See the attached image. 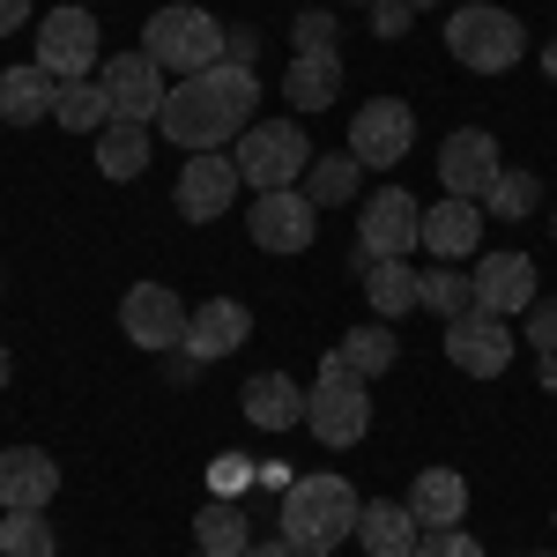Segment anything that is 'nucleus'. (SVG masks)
Wrapping results in <instances>:
<instances>
[{
	"instance_id": "obj_1",
	"label": "nucleus",
	"mask_w": 557,
	"mask_h": 557,
	"mask_svg": "<svg viewBox=\"0 0 557 557\" xmlns=\"http://www.w3.org/2000/svg\"><path fill=\"white\" fill-rule=\"evenodd\" d=\"M253 104H260V75L253 67L215 60V67H201V75L172 83L157 127L172 134L186 157H201V149H223V141H238V134L253 127Z\"/></svg>"
},
{
	"instance_id": "obj_2",
	"label": "nucleus",
	"mask_w": 557,
	"mask_h": 557,
	"mask_svg": "<svg viewBox=\"0 0 557 557\" xmlns=\"http://www.w3.org/2000/svg\"><path fill=\"white\" fill-rule=\"evenodd\" d=\"M357 513H364V498L349 491L343 475H298V483L283 491V506H275V520H283V543H290L298 557L343 550L349 535H357Z\"/></svg>"
},
{
	"instance_id": "obj_3",
	"label": "nucleus",
	"mask_w": 557,
	"mask_h": 557,
	"mask_svg": "<svg viewBox=\"0 0 557 557\" xmlns=\"http://www.w3.org/2000/svg\"><path fill=\"white\" fill-rule=\"evenodd\" d=\"M223 45H231V30L215 23L209 8H186V0H172V8H157L149 15V30H141V52L164 67V75H201V67H215L223 60Z\"/></svg>"
},
{
	"instance_id": "obj_4",
	"label": "nucleus",
	"mask_w": 557,
	"mask_h": 557,
	"mask_svg": "<svg viewBox=\"0 0 557 557\" xmlns=\"http://www.w3.org/2000/svg\"><path fill=\"white\" fill-rule=\"evenodd\" d=\"M446 52H454L469 75H506L520 52H528V30H520V15H506V8L469 0V8L446 15Z\"/></svg>"
},
{
	"instance_id": "obj_5",
	"label": "nucleus",
	"mask_w": 557,
	"mask_h": 557,
	"mask_svg": "<svg viewBox=\"0 0 557 557\" xmlns=\"http://www.w3.org/2000/svg\"><path fill=\"white\" fill-rule=\"evenodd\" d=\"M231 164H238V178H246L253 194H275V186H305V172H312V141H305L298 120H253V127L238 134Z\"/></svg>"
},
{
	"instance_id": "obj_6",
	"label": "nucleus",
	"mask_w": 557,
	"mask_h": 557,
	"mask_svg": "<svg viewBox=\"0 0 557 557\" xmlns=\"http://www.w3.org/2000/svg\"><path fill=\"white\" fill-rule=\"evenodd\" d=\"M305 431L320 446H357L372 431V401H364V380L349 372L343 357H320V380L305 386Z\"/></svg>"
},
{
	"instance_id": "obj_7",
	"label": "nucleus",
	"mask_w": 557,
	"mask_h": 557,
	"mask_svg": "<svg viewBox=\"0 0 557 557\" xmlns=\"http://www.w3.org/2000/svg\"><path fill=\"white\" fill-rule=\"evenodd\" d=\"M97 45H104L97 15H89L83 0H67V8H52V15L38 23V67L52 75V83H89Z\"/></svg>"
},
{
	"instance_id": "obj_8",
	"label": "nucleus",
	"mask_w": 557,
	"mask_h": 557,
	"mask_svg": "<svg viewBox=\"0 0 557 557\" xmlns=\"http://www.w3.org/2000/svg\"><path fill=\"white\" fill-rule=\"evenodd\" d=\"M246 231H253L260 253H305L320 238V209L305 201V186H275V194H253Z\"/></svg>"
},
{
	"instance_id": "obj_9",
	"label": "nucleus",
	"mask_w": 557,
	"mask_h": 557,
	"mask_svg": "<svg viewBox=\"0 0 557 557\" xmlns=\"http://www.w3.org/2000/svg\"><path fill=\"white\" fill-rule=\"evenodd\" d=\"M409 246H424V209H417V194H401V186H380L364 215H357V253L372 260H401Z\"/></svg>"
},
{
	"instance_id": "obj_10",
	"label": "nucleus",
	"mask_w": 557,
	"mask_h": 557,
	"mask_svg": "<svg viewBox=\"0 0 557 557\" xmlns=\"http://www.w3.org/2000/svg\"><path fill=\"white\" fill-rule=\"evenodd\" d=\"M417 149V112L401 104V97H372L357 120H349V157L364 164V172H380V164H401Z\"/></svg>"
},
{
	"instance_id": "obj_11",
	"label": "nucleus",
	"mask_w": 557,
	"mask_h": 557,
	"mask_svg": "<svg viewBox=\"0 0 557 557\" xmlns=\"http://www.w3.org/2000/svg\"><path fill=\"white\" fill-rule=\"evenodd\" d=\"M97 83L112 97V120H134V127H149L157 112H164V67L149 60V52H112L104 67H97Z\"/></svg>"
},
{
	"instance_id": "obj_12",
	"label": "nucleus",
	"mask_w": 557,
	"mask_h": 557,
	"mask_svg": "<svg viewBox=\"0 0 557 557\" xmlns=\"http://www.w3.org/2000/svg\"><path fill=\"white\" fill-rule=\"evenodd\" d=\"M446 357H454V372H469V380H498V372L513 364V327L475 305L461 320H446Z\"/></svg>"
},
{
	"instance_id": "obj_13",
	"label": "nucleus",
	"mask_w": 557,
	"mask_h": 557,
	"mask_svg": "<svg viewBox=\"0 0 557 557\" xmlns=\"http://www.w3.org/2000/svg\"><path fill=\"white\" fill-rule=\"evenodd\" d=\"M238 164L223 157V149H201L194 164H178V186H172V209L186 215V223H215V215L238 201Z\"/></svg>"
},
{
	"instance_id": "obj_14",
	"label": "nucleus",
	"mask_w": 557,
	"mask_h": 557,
	"mask_svg": "<svg viewBox=\"0 0 557 557\" xmlns=\"http://www.w3.org/2000/svg\"><path fill=\"white\" fill-rule=\"evenodd\" d=\"M186 305H178L172 283H134L127 298H120V327H127V343L141 349H178L186 343Z\"/></svg>"
},
{
	"instance_id": "obj_15",
	"label": "nucleus",
	"mask_w": 557,
	"mask_h": 557,
	"mask_svg": "<svg viewBox=\"0 0 557 557\" xmlns=\"http://www.w3.org/2000/svg\"><path fill=\"white\" fill-rule=\"evenodd\" d=\"M498 178V134L483 127H454L438 141V186L454 201H483V186Z\"/></svg>"
},
{
	"instance_id": "obj_16",
	"label": "nucleus",
	"mask_w": 557,
	"mask_h": 557,
	"mask_svg": "<svg viewBox=\"0 0 557 557\" xmlns=\"http://www.w3.org/2000/svg\"><path fill=\"white\" fill-rule=\"evenodd\" d=\"M52 498H60L52 454H38V446H8V454H0V506H8V513H45Z\"/></svg>"
},
{
	"instance_id": "obj_17",
	"label": "nucleus",
	"mask_w": 557,
	"mask_h": 557,
	"mask_svg": "<svg viewBox=\"0 0 557 557\" xmlns=\"http://www.w3.org/2000/svg\"><path fill=\"white\" fill-rule=\"evenodd\" d=\"M246 335H253V312H246V305L238 298H209V305H194V320H186V357H194V364H215V357H231V349L246 343Z\"/></svg>"
},
{
	"instance_id": "obj_18",
	"label": "nucleus",
	"mask_w": 557,
	"mask_h": 557,
	"mask_svg": "<svg viewBox=\"0 0 557 557\" xmlns=\"http://www.w3.org/2000/svg\"><path fill=\"white\" fill-rule=\"evenodd\" d=\"M535 298H543V290H535V260L528 253H483L475 260V305H483V312L506 320V312H528Z\"/></svg>"
},
{
	"instance_id": "obj_19",
	"label": "nucleus",
	"mask_w": 557,
	"mask_h": 557,
	"mask_svg": "<svg viewBox=\"0 0 557 557\" xmlns=\"http://www.w3.org/2000/svg\"><path fill=\"white\" fill-rule=\"evenodd\" d=\"M475 246H483V209L475 201H431L424 209V253L431 260H469Z\"/></svg>"
},
{
	"instance_id": "obj_20",
	"label": "nucleus",
	"mask_w": 557,
	"mask_h": 557,
	"mask_svg": "<svg viewBox=\"0 0 557 557\" xmlns=\"http://www.w3.org/2000/svg\"><path fill=\"white\" fill-rule=\"evenodd\" d=\"M357 543H364V557H417L424 528H417L409 506H394V498H364V513H357Z\"/></svg>"
},
{
	"instance_id": "obj_21",
	"label": "nucleus",
	"mask_w": 557,
	"mask_h": 557,
	"mask_svg": "<svg viewBox=\"0 0 557 557\" xmlns=\"http://www.w3.org/2000/svg\"><path fill=\"white\" fill-rule=\"evenodd\" d=\"M238 401H246V417H253L260 431H298L305 424V386L290 380V372H253Z\"/></svg>"
},
{
	"instance_id": "obj_22",
	"label": "nucleus",
	"mask_w": 557,
	"mask_h": 557,
	"mask_svg": "<svg viewBox=\"0 0 557 557\" xmlns=\"http://www.w3.org/2000/svg\"><path fill=\"white\" fill-rule=\"evenodd\" d=\"M409 513H417V528H461V513H469V483L454 469H424L417 483H409V498H401Z\"/></svg>"
},
{
	"instance_id": "obj_23",
	"label": "nucleus",
	"mask_w": 557,
	"mask_h": 557,
	"mask_svg": "<svg viewBox=\"0 0 557 557\" xmlns=\"http://www.w3.org/2000/svg\"><path fill=\"white\" fill-rule=\"evenodd\" d=\"M52 104H60V83L45 75L38 60L0 75V120H8V127H38V120H52Z\"/></svg>"
},
{
	"instance_id": "obj_24",
	"label": "nucleus",
	"mask_w": 557,
	"mask_h": 557,
	"mask_svg": "<svg viewBox=\"0 0 557 557\" xmlns=\"http://www.w3.org/2000/svg\"><path fill=\"white\" fill-rule=\"evenodd\" d=\"M343 97V52H298L290 75H283V104L298 112H327Z\"/></svg>"
},
{
	"instance_id": "obj_25",
	"label": "nucleus",
	"mask_w": 557,
	"mask_h": 557,
	"mask_svg": "<svg viewBox=\"0 0 557 557\" xmlns=\"http://www.w3.org/2000/svg\"><path fill=\"white\" fill-rule=\"evenodd\" d=\"M357 268H364V298H372V312H380V320H401V312H417V305H424V290H417V268H409V260H372V253H357Z\"/></svg>"
},
{
	"instance_id": "obj_26",
	"label": "nucleus",
	"mask_w": 557,
	"mask_h": 557,
	"mask_svg": "<svg viewBox=\"0 0 557 557\" xmlns=\"http://www.w3.org/2000/svg\"><path fill=\"white\" fill-rule=\"evenodd\" d=\"M194 543H201L209 557H246L260 535H253V520L238 513V498H209L201 520H194Z\"/></svg>"
},
{
	"instance_id": "obj_27",
	"label": "nucleus",
	"mask_w": 557,
	"mask_h": 557,
	"mask_svg": "<svg viewBox=\"0 0 557 557\" xmlns=\"http://www.w3.org/2000/svg\"><path fill=\"white\" fill-rule=\"evenodd\" d=\"M483 215H498V223H528V215L543 209V178L520 172V164H498V178L483 186V201H475Z\"/></svg>"
},
{
	"instance_id": "obj_28",
	"label": "nucleus",
	"mask_w": 557,
	"mask_h": 557,
	"mask_svg": "<svg viewBox=\"0 0 557 557\" xmlns=\"http://www.w3.org/2000/svg\"><path fill=\"white\" fill-rule=\"evenodd\" d=\"M335 357H343L349 372H357V380L372 386L380 372H394L401 343H394V327H386V320H364V327H349V335H343V349H335Z\"/></svg>"
},
{
	"instance_id": "obj_29",
	"label": "nucleus",
	"mask_w": 557,
	"mask_h": 557,
	"mask_svg": "<svg viewBox=\"0 0 557 557\" xmlns=\"http://www.w3.org/2000/svg\"><path fill=\"white\" fill-rule=\"evenodd\" d=\"M97 172H104V178H141V172H149V127L112 120V127L97 134Z\"/></svg>"
},
{
	"instance_id": "obj_30",
	"label": "nucleus",
	"mask_w": 557,
	"mask_h": 557,
	"mask_svg": "<svg viewBox=\"0 0 557 557\" xmlns=\"http://www.w3.org/2000/svg\"><path fill=\"white\" fill-rule=\"evenodd\" d=\"M52 127H67V134H104V127H112V97H104V83H60Z\"/></svg>"
},
{
	"instance_id": "obj_31",
	"label": "nucleus",
	"mask_w": 557,
	"mask_h": 557,
	"mask_svg": "<svg viewBox=\"0 0 557 557\" xmlns=\"http://www.w3.org/2000/svg\"><path fill=\"white\" fill-rule=\"evenodd\" d=\"M357 178H364V164L357 157H312V172H305V201L312 209H343V201H357Z\"/></svg>"
},
{
	"instance_id": "obj_32",
	"label": "nucleus",
	"mask_w": 557,
	"mask_h": 557,
	"mask_svg": "<svg viewBox=\"0 0 557 557\" xmlns=\"http://www.w3.org/2000/svg\"><path fill=\"white\" fill-rule=\"evenodd\" d=\"M417 290H424V305L438 312V320H461V312H475V275H461L454 260H431L424 275H417Z\"/></svg>"
},
{
	"instance_id": "obj_33",
	"label": "nucleus",
	"mask_w": 557,
	"mask_h": 557,
	"mask_svg": "<svg viewBox=\"0 0 557 557\" xmlns=\"http://www.w3.org/2000/svg\"><path fill=\"white\" fill-rule=\"evenodd\" d=\"M60 543H52V528H45V513H8L0 520V557H52Z\"/></svg>"
},
{
	"instance_id": "obj_34",
	"label": "nucleus",
	"mask_w": 557,
	"mask_h": 557,
	"mask_svg": "<svg viewBox=\"0 0 557 557\" xmlns=\"http://www.w3.org/2000/svg\"><path fill=\"white\" fill-rule=\"evenodd\" d=\"M290 45H298V52H335V15L305 8L298 23H290Z\"/></svg>"
},
{
	"instance_id": "obj_35",
	"label": "nucleus",
	"mask_w": 557,
	"mask_h": 557,
	"mask_svg": "<svg viewBox=\"0 0 557 557\" xmlns=\"http://www.w3.org/2000/svg\"><path fill=\"white\" fill-rule=\"evenodd\" d=\"M417 557H483V543H475L469 528H431L424 543H417Z\"/></svg>"
},
{
	"instance_id": "obj_36",
	"label": "nucleus",
	"mask_w": 557,
	"mask_h": 557,
	"mask_svg": "<svg viewBox=\"0 0 557 557\" xmlns=\"http://www.w3.org/2000/svg\"><path fill=\"white\" fill-rule=\"evenodd\" d=\"M253 483V469H246V454H215V469H209V491L215 498H238Z\"/></svg>"
},
{
	"instance_id": "obj_37",
	"label": "nucleus",
	"mask_w": 557,
	"mask_h": 557,
	"mask_svg": "<svg viewBox=\"0 0 557 557\" xmlns=\"http://www.w3.org/2000/svg\"><path fill=\"white\" fill-rule=\"evenodd\" d=\"M528 343L543 349V357L557 349V298H535V305H528Z\"/></svg>"
},
{
	"instance_id": "obj_38",
	"label": "nucleus",
	"mask_w": 557,
	"mask_h": 557,
	"mask_svg": "<svg viewBox=\"0 0 557 557\" xmlns=\"http://www.w3.org/2000/svg\"><path fill=\"white\" fill-rule=\"evenodd\" d=\"M409 23H417V8H409V0H372V30H380V38H401Z\"/></svg>"
},
{
	"instance_id": "obj_39",
	"label": "nucleus",
	"mask_w": 557,
	"mask_h": 557,
	"mask_svg": "<svg viewBox=\"0 0 557 557\" xmlns=\"http://www.w3.org/2000/svg\"><path fill=\"white\" fill-rule=\"evenodd\" d=\"M223 60H231V67H253V60H260V30H231Z\"/></svg>"
},
{
	"instance_id": "obj_40",
	"label": "nucleus",
	"mask_w": 557,
	"mask_h": 557,
	"mask_svg": "<svg viewBox=\"0 0 557 557\" xmlns=\"http://www.w3.org/2000/svg\"><path fill=\"white\" fill-rule=\"evenodd\" d=\"M30 23V0H0V38H15Z\"/></svg>"
},
{
	"instance_id": "obj_41",
	"label": "nucleus",
	"mask_w": 557,
	"mask_h": 557,
	"mask_svg": "<svg viewBox=\"0 0 557 557\" xmlns=\"http://www.w3.org/2000/svg\"><path fill=\"white\" fill-rule=\"evenodd\" d=\"M246 557H298V550H290V543L275 535V543H253V550H246Z\"/></svg>"
},
{
	"instance_id": "obj_42",
	"label": "nucleus",
	"mask_w": 557,
	"mask_h": 557,
	"mask_svg": "<svg viewBox=\"0 0 557 557\" xmlns=\"http://www.w3.org/2000/svg\"><path fill=\"white\" fill-rule=\"evenodd\" d=\"M543 386H550V394H557V349H550V357H543Z\"/></svg>"
},
{
	"instance_id": "obj_43",
	"label": "nucleus",
	"mask_w": 557,
	"mask_h": 557,
	"mask_svg": "<svg viewBox=\"0 0 557 557\" xmlns=\"http://www.w3.org/2000/svg\"><path fill=\"white\" fill-rule=\"evenodd\" d=\"M8 372H15V364H8V343H0V386H8Z\"/></svg>"
},
{
	"instance_id": "obj_44",
	"label": "nucleus",
	"mask_w": 557,
	"mask_h": 557,
	"mask_svg": "<svg viewBox=\"0 0 557 557\" xmlns=\"http://www.w3.org/2000/svg\"><path fill=\"white\" fill-rule=\"evenodd\" d=\"M543 67H550V75H557V45H543Z\"/></svg>"
},
{
	"instance_id": "obj_45",
	"label": "nucleus",
	"mask_w": 557,
	"mask_h": 557,
	"mask_svg": "<svg viewBox=\"0 0 557 557\" xmlns=\"http://www.w3.org/2000/svg\"><path fill=\"white\" fill-rule=\"evenodd\" d=\"M409 8H417V15H424V8H438V0H409Z\"/></svg>"
},
{
	"instance_id": "obj_46",
	"label": "nucleus",
	"mask_w": 557,
	"mask_h": 557,
	"mask_svg": "<svg viewBox=\"0 0 557 557\" xmlns=\"http://www.w3.org/2000/svg\"><path fill=\"white\" fill-rule=\"evenodd\" d=\"M194 557H209V550H194Z\"/></svg>"
},
{
	"instance_id": "obj_47",
	"label": "nucleus",
	"mask_w": 557,
	"mask_h": 557,
	"mask_svg": "<svg viewBox=\"0 0 557 557\" xmlns=\"http://www.w3.org/2000/svg\"><path fill=\"white\" fill-rule=\"evenodd\" d=\"M364 8H372V0H364Z\"/></svg>"
},
{
	"instance_id": "obj_48",
	"label": "nucleus",
	"mask_w": 557,
	"mask_h": 557,
	"mask_svg": "<svg viewBox=\"0 0 557 557\" xmlns=\"http://www.w3.org/2000/svg\"><path fill=\"white\" fill-rule=\"evenodd\" d=\"M83 8H89V0H83Z\"/></svg>"
},
{
	"instance_id": "obj_49",
	"label": "nucleus",
	"mask_w": 557,
	"mask_h": 557,
	"mask_svg": "<svg viewBox=\"0 0 557 557\" xmlns=\"http://www.w3.org/2000/svg\"><path fill=\"white\" fill-rule=\"evenodd\" d=\"M550 231H557V223H550Z\"/></svg>"
}]
</instances>
